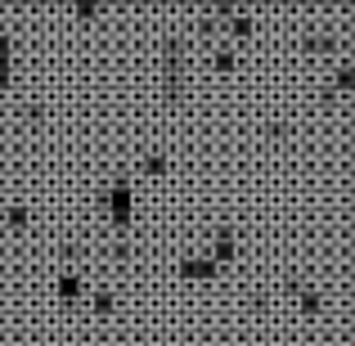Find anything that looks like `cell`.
<instances>
[{"label":"cell","mask_w":355,"mask_h":346,"mask_svg":"<svg viewBox=\"0 0 355 346\" xmlns=\"http://www.w3.org/2000/svg\"><path fill=\"white\" fill-rule=\"evenodd\" d=\"M108 207H113V220H126V211H130V184H126V180L113 184V193H108Z\"/></svg>","instance_id":"6da1fadb"},{"label":"cell","mask_w":355,"mask_h":346,"mask_svg":"<svg viewBox=\"0 0 355 346\" xmlns=\"http://www.w3.org/2000/svg\"><path fill=\"white\" fill-rule=\"evenodd\" d=\"M5 72H9V41L0 36V81H5Z\"/></svg>","instance_id":"7a4b0ae2"}]
</instances>
